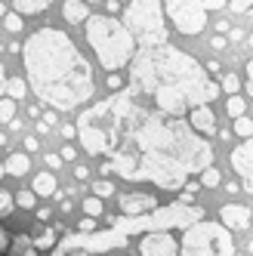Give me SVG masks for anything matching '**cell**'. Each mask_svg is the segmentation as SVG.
Listing matches in <instances>:
<instances>
[{
	"instance_id": "obj_50",
	"label": "cell",
	"mask_w": 253,
	"mask_h": 256,
	"mask_svg": "<svg viewBox=\"0 0 253 256\" xmlns=\"http://www.w3.org/2000/svg\"><path fill=\"white\" fill-rule=\"evenodd\" d=\"M247 250H250V256H253V241H250V247H247Z\"/></svg>"
},
{
	"instance_id": "obj_29",
	"label": "cell",
	"mask_w": 253,
	"mask_h": 256,
	"mask_svg": "<svg viewBox=\"0 0 253 256\" xmlns=\"http://www.w3.org/2000/svg\"><path fill=\"white\" fill-rule=\"evenodd\" d=\"M93 192H96V198H108V194H114V182L99 179V182H93Z\"/></svg>"
},
{
	"instance_id": "obj_30",
	"label": "cell",
	"mask_w": 253,
	"mask_h": 256,
	"mask_svg": "<svg viewBox=\"0 0 253 256\" xmlns=\"http://www.w3.org/2000/svg\"><path fill=\"white\" fill-rule=\"evenodd\" d=\"M16 204H19L22 210H34V204H38V194H31V192H22L19 198H12Z\"/></svg>"
},
{
	"instance_id": "obj_20",
	"label": "cell",
	"mask_w": 253,
	"mask_h": 256,
	"mask_svg": "<svg viewBox=\"0 0 253 256\" xmlns=\"http://www.w3.org/2000/svg\"><path fill=\"white\" fill-rule=\"evenodd\" d=\"M220 182H222V173L216 170L213 164H210V167H204V170H201V186H204V188H216V186H220Z\"/></svg>"
},
{
	"instance_id": "obj_15",
	"label": "cell",
	"mask_w": 253,
	"mask_h": 256,
	"mask_svg": "<svg viewBox=\"0 0 253 256\" xmlns=\"http://www.w3.org/2000/svg\"><path fill=\"white\" fill-rule=\"evenodd\" d=\"M31 194L52 198V194H56V176H52V173H38V176H34V186H31Z\"/></svg>"
},
{
	"instance_id": "obj_2",
	"label": "cell",
	"mask_w": 253,
	"mask_h": 256,
	"mask_svg": "<svg viewBox=\"0 0 253 256\" xmlns=\"http://www.w3.org/2000/svg\"><path fill=\"white\" fill-rule=\"evenodd\" d=\"M130 84L167 118H182L188 108L210 105L220 96V84H213L204 65L170 44L139 46L130 59Z\"/></svg>"
},
{
	"instance_id": "obj_36",
	"label": "cell",
	"mask_w": 253,
	"mask_h": 256,
	"mask_svg": "<svg viewBox=\"0 0 253 256\" xmlns=\"http://www.w3.org/2000/svg\"><path fill=\"white\" fill-rule=\"evenodd\" d=\"M44 160H46V167H50V170H59V167H62V158H59V154H46Z\"/></svg>"
},
{
	"instance_id": "obj_3",
	"label": "cell",
	"mask_w": 253,
	"mask_h": 256,
	"mask_svg": "<svg viewBox=\"0 0 253 256\" xmlns=\"http://www.w3.org/2000/svg\"><path fill=\"white\" fill-rule=\"evenodd\" d=\"M25 84L50 108L84 105L93 96V68L62 28H38L22 46Z\"/></svg>"
},
{
	"instance_id": "obj_1",
	"label": "cell",
	"mask_w": 253,
	"mask_h": 256,
	"mask_svg": "<svg viewBox=\"0 0 253 256\" xmlns=\"http://www.w3.org/2000/svg\"><path fill=\"white\" fill-rule=\"evenodd\" d=\"M114 173L130 182H154L179 192L192 173L213 164V145L182 118H167L154 108H136L120 148L112 152Z\"/></svg>"
},
{
	"instance_id": "obj_28",
	"label": "cell",
	"mask_w": 253,
	"mask_h": 256,
	"mask_svg": "<svg viewBox=\"0 0 253 256\" xmlns=\"http://www.w3.org/2000/svg\"><path fill=\"white\" fill-rule=\"evenodd\" d=\"M12 207H16V200H12V194H10V192H4V188H0V219H4V216H10V213H12Z\"/></svg>"
},
{
	"instance_id": "obj_23",
	"label": "cell",
	"mask_w": 253,
	"mask_h": 256,
	"mask_svg": "<svg viewBox=\"0 0 253 256\" xmlns=\"http://www.w3.org/2000/svg\"><path fill=\"white\" fill-rule=\"evenodd\" d=\"M232 133H238L241 139H250V136H253V120H250V118H234Z\"/></svg>"
},
{
	"instance_id": "obj_51",
	"label": "cell",
	"mask_w": 253,
	"mask_h": 256,
	"mask_svg": "<svg viewBox=\"0 0 253 256\" xmlns=\"http://www.w3.org/2000/svg\"><path fill=\"white\" fill-rule=\"evenodd\" d=\"M250 46H253V31H250Z\"/></svg>"
},
{
	"instance_id": "obj_32",
	"label": "cell",
	"mask_w": 253,
	"mask_h": 256,
	"mask_svg": "<svg viewBox=\"0 0 253 256\" xmlns=\"http://www.w3.org/2000/svg\"><path fill=\"white\" fill-rule=\"evenodd\" d=\"M232 12H250V6H253V0H228L226 4Z\"/></svg>"
},
{
	"instance_id": "obj_18",
	"label": "cell",
	"mask_w": 253,
	"mask_h": 256,
	"mask_svg": "<svg viewBox=\"0 0 253 256\" xmlns=\"http://www.w3.org/2000/svg\"><path fill=\"white\" fill-rule=\"evenodd\" d=\"M6 99H12V102H22L25 99V93H28V84L22 80V78H6Z\"/></svg>"
},
{
	"instance_id": "obj_26",
	"label": "cell",
	"mask_w": 253,
	"mask_h": 256,
	"mask_svg": "<svg viewBox=\"0 0 253 256\" xmlns=\"http://www.w3.org/2000/svg\"><path fill=\"white\" fill-rule=\"evenodd\" d=\"M105 86L112 90V93H120V90L126 86V80H124V74H120V71H108V78H105Z\"/></svg>"
},
{
	"instance_id": "obj_17",
	"label": "cell",
	"mask_w": 253,
	"mask_h": 256,
	"mask_svg": "<svg viewBox=\"0 0 253 256\" xmlns=\"http://www.w3.org/2000/svg\"><path fill=\"white\" fill-rule=\"evenodd\" d=\"M50 4H52V0H16L12 10L19 12V16H40Z\"/></svg>"
},
{
	"instance_id": "obj_44",
	"label": "cell",
	"mask_w": 253,
	"mask_h": 256,
	"mask_svg": "<svg viewBox=\"0 0 253 256\" xmlns=\"http://www.w3.org/2000/svg\"><path fill=\"white\" fill-rule=\"evenodd\" d=\"M62 136H65V139H74V136H78V130H74V126H68V124H65V130H62Z\"/></svg>"
},
{
	"instance_id": "obj_38",
	"label": "cell",
	"mask_w": 253,
	"mask_h": 256,
	"mask_svg": "<svg viewBox=\"0 0 253 256\" xmlns=\"http://www.w3.org/2000/svg\"><path fill=\"white\" fill-rule=\"evenodd\" d=\"M210 46H213V50H222V46H226V38H222V34H213Z\"/></svg>"
},
{
	"instance_id": "obj_34",
	"label": "cell",
	"mask_w": 253,
	"mask_h": 256,
	"mask_svg": "<svg viewBox=\"0 0 253 256\" xmlns=\"http://www.w3.org/2000/svg\"><path fill=\"white\" fill-rule=\"evenodd\" d=\"M241 84H244V86H247V93H250V96H253V59H250V62H247V71H244V80H241Z\"/></svg>"
},
{
	"instance_id": "obj_9",
	"label": "cell",
	"mask_w": 253,
	"mask_h": 256,
	"mask_svg": "<svg viewBox=\"0 0 253 256\" xmlns=\"http://www.w3.org/2000/svg\"><path fill=\"white\" fill-rule=\"evenodd\" d=\"M139 253L142 256H176L179 244L170 232H152L139 241Z\"/></svg>"
},
{
	"instance_id": "obj_24",
	"label": "cell",
	"mask_w": 253,
	"mask_h": 256,
	"mask_svg": "<svg viewBox=\"0 0 253 256\" xmlns=\"http://www.w3.org/2000/svg\"><path fill=\"white\" fill-rule=\"evenodd\" d=\"M4 25H6L10 34H22V28H25V22H22L19 12H6V16H4Z\"/></svg>"
},
{
	"instance_id": "obj_27",
	"label": "cell",
	"mask_w": 253,
	"mask_h": 256,
	"mask_svg": "<svg viewBox=\"0 0 253 256\" xmlns=\"http://www.w3.org/2000/svg\"><path fill=\"white\" fill-rule=\"evenodd\" d=\"M238 86H241V78L234 74V71H228V74H222V90L228 96H238Z\"/></svg>"
},
{
	"instance_id": "obj_42",
	"label": "cell",
	"mask_w": 253,
	"mask_h": 256,
	"mask_svg": "<svg viewBox=\"0 0 253 256\" xmlns=\"http://www.w3.org/2000/svg\"><path fill=\"white\" fill-rule=\"evenodd\" d=\"M216 31H220V34H228V31H232V25L222 19V22H216Z\"/></svg>"
},
{
	"instance_id": "obj_6",
	"label": "cell",
	"mask_w": 253,
	"mask_h": 256,
	"mask_svg": "<svg viewBox=\"0 0 253 256\" xmlns=\"http://www.w3.org/2000/svg\"><path fill=\"white\" fill-rule=\"evenodd\" d=\"M124 10V28L139 46H160L167 44V25H164V6L160 0H126Z\"/></svg>"
},
{
	"instance_id": "obj_12",
	"label": "cell",
	"mask_w": 253,
	"mask_h": 256,
	"mask_svg": "<svg viewBox=\"0 0 253 256\" xmlns=\"http://www.w3.org/2000/svg\"><path fill=\"white\" fill-rule=\"evenodd\" d=\"M232 167H234V173H238L241 179H247L250 186H253V136L250 139H244L238 148L232 152Z\"/></svg>"
},
{
	"instance_id": "obj_53",
	"label": "cell",
	"mask_w": 253,
	"mask_h": 256,
	"mask_svg": "<svg viewBox=\"0 0 253 256\" xmlns=\"http://www.w3.org/2000/svg\"><path fill=\"white\" fill-rule=\"evenodd\" d=\"M250 188H253V186H250Z\"/></svg>"
},
{
	"instance_id": "obj_25",
	"label": "cell",
	"mask_w": 253,
	"mask_h": 256,
	"mask_svg": "<svg viewBox=\"0 0 253 256\" xmlns=\"http://www.w3.org/2000/svg\"><path fill=\"white\" fill-rule=\"evenodd\" d=\"M12 118H16V102L0 96V124H10Z\"/></svg>"
},
{
	"instance_id": "obj_47",
	"label": "cell",
	"mask_w": 253,
	"mask_h": 256,
	"mask_svg": "<svg viewBox=\"0 0 253 256\" xmlns=\"http://www.w3.org/2000/svg\"><path fill=\"white\" fill-rule=\"evenodd\" d=\"M0 16H6V4H4V0H0Z\"/></svg>"
},
{
	"instance_id": "obj_39",
	"label": "cell",
	"mask_w": 253,
	"mask_h": 256,
	"mask_svg": "<svg viewBox=\"0 0 253 256\" xmlns=\"http://www.w3.org/2000/svg\"><path fill=\"white\" fill-rule=\"evenodd\" d=\"M4 90H6V68L0 62V96H4Z\"/></svg>"
},
{
	"instance_id": "obj_41",
	"label": "cell",
	"mask_w": 253,
	"mask_h": 256,
	"mask_svg": "<svg viewBox=\"0 0 253 256\" xmlns=\"http://www.w3.org/2000/svg\"><path fill=\"white\" fill-rule=\"evenodd\" d=\"M59 158H62V160H71V158H74V148H71V145H65V148L59 152Z\"/></svg>"
},
{
	"instance_id": "obj_33",
	"label": "cell",
	"mask_w": 253,
	"mask_h": 256,
	"mask_svg": "<svg viewBox=\"0 0 253 256\" xmlns=\"http://www.w3.org/2000/svg\"><path fill=\"white\" fill-rule=\"evenodd\" d=\"M78 232H84V234H90V232H96V219H93V216H84L80 222H78Z\"/></svg>"
},
{
	"instance_id": "obj_21",
	"label": "cell",
	"mask_w": 253,
	"mask_h": 256,
	"mask_svg": "<svg viewBox=\"0 0 253 256\" xmlns=\"http://www.w3.org/2000/svg\"><path fill=\"white\" fill-rule=\"evenodd\" d=\"M226 112H228V118L234 120V118H244V112H247V102L241 99V96H228V102H226Z\"/></svg>"
},
{
	"instance_id": "obj_49",
	"label": "cell",
	"mask_w": 253,
	"mask_h": 256,
	"mask_svg": "<svg viewBox=\"0 0 253 256\" xmlns=\"http://www.w3.org/2000/svg\"><path fill=\"white\" fill-rule=\"evenodd\" d=\"M4 173H6V170H4V160H0V176H4Z\"/></svg>"
},
{
	"instance_id": "obj_7",
	"label": "cell",
	"mask_w": 253,
	"mask_h": 256,
	"mask_svg": "<svg viewBox=\"0 0 253 256\" xmlns=\"http://www.w3.org/2000/svg\"><path fill=\"white\" fill-rule=\"evenodd\" d=\"M232 232L213 219H194L182 234V256H232Z\"/></svg>"
},
{
	"instance_id": "obj_16",
	"label": "cell",
	"mask_w": 253,
	"mask_h": 256,
	"mask_svg": "<svg viewBox=\"0 0 253 256\" xmlns=\"http://www.w3.org/2000/svg\"><path fill=\"white\" fill-rule=\"evenodd\" d=\"M4 170H6L10 176H25V173L31 170V158L16 152V154H10V158L4 160Z\"/></svg>"
},
{
	"instance_id": "obj_40",
	"label": "cell",
	"mask_w": 253,
	"mask_h": 256,
	"mask_svg": "<svg viewBox=\"0 0 253 256\" xmlns=\"http://www.w3.org/2000/svg\"><path fill=\"white\" fill-rule=\"evenodd\" d=\"M204 71H207V74H216V71H220V62H216V59H210V62L204 65Z\"/></svg>"
},
{
	"instance_id": "obj_46",
	"label": "cell",
	"mask_w": 253,
	"mask_h": 256,
	"mask_svg": "<svg viewBox=\"0 0 253 256\" xmlns=\"http://www.w3.org/2000/svg\"><path fill=\"white\" fill-rule=\"evenodd\" d=\"M74 176H78V179H86V176H90V170H86V167H78V170H74Z\"/></svg>"
},
{
	"instance_id": "obj_31",
	"label": "cell",
	"mask_w": 253,
	"mask_h": 256,
	"mask_svg": "<svg viewBox=\"0 0 253 256\" xmlns=\"http://www.w3.org/2000/svg\"><path fill=\"white\" fill-rule=\"evenodd\" d=\"M50 126H56V112H44V118H38V133H46Z\"/></svg>"
},
{
	"instance_id": "obj_13",
	"label": "cell",
	"mask_w": 253,
	"mask_h": 256,
	"mask_svg": "<svg viewBox=\"0 0 253 256\" xmlns=\"http://www.w3.org/2000/svg\"><path fill=\"white\" fill-rule=\"evenodd\" d=\"M188 126L194 133H201V136H213L216 133V118H213V108L207 105H198L188 112Z\"/></svg>"
},
{
	"instance_id": "obj_52",
	"label": "cell",
	"mask_w": 253,
	"mask_h": 256,
	"mask_svg": "<svg viewBox=\"0 0 253 256\" xmlns=\"http://www.w3.org/2000/svg\"><path fill=\"white\" fill-rule=\"evenodd\" d=\"M232 256H244V253H232Z\"/></svg>"
},
{
	"instance_id": "obj_43",
	"label": "cell",
	"mask_w": 253,
	"mask_h": 256,
	"mask_svg": "<svg viewBox=\"0 0 253 256\" xmlns=\"http://www.w3.org/2000/svg\"><path fill=\"white\" fill-rule=\"evenodd\" d=\"M105 10H108V12H118L120 4H118V0H105Z\"/></svg>"
},
{
	"instance_id": "obj_4",
	"label": "cell",
	"mask_w": 253,
	"mask_h": 256,
	"mask_svg": "<svg viewBox=\"0 0 253 256\" xmlns=\"http://www.w3.org/2000/svg\"><path fill=\"white\" fill-rule=\"evenodd\" d=\"M139 108L136 102V93H114L112 99H102L96 102L93 108L78 118V139L80 145L93 154V158H102V154H112L120 148V142L126 136V126H130V118Z\"/></svg>"
},
{
	"instance_id": "obj_22",
	"label": "cell",
	"mask_w": 253,
	"mask_h": 256,
	"mask_svg": "<svg viewBox=\"0 0 253 256\" xmlns=\"http://www.w3.org/2000/svg\"><path fill=\"white\" fill-rule=\"evenodd\" d=\"M80 207H84V213H86V216H93V219H99V216H102V198H96V194L90 198V194H86Z\"/></svg>"
},
{
	"instance_id": "obj_35",
	"label": "cell",
	"mask_w": 253,
	"mask_h": 256,
	"mask_svg": "<svg viewBox=\"0 0 253 256\" xmlns=\"http://www.w3.org/2000/svg\"><path fill=\"white\" fill-rule=\"evenodd\" d=\"M38 148H40V139H38V136H28V139H25V152L31 154V152H38Z\"/></svg>"
},
{
	"instance_id": "obj_19",
	"label": "cell",
	"mask_w": 253,
	"mask_h": 256,
	"mask_svg": "<svg viewBox=\"0 0 253 256\" xmlns=\"http://www.w3.org/2000/svg\"><path fill=\"white\" fill-rule=\"evenodd\" d=\"M56 241H59V228H44V232L34 238V241H28V244H31L34 250H50Z\"/></svg>"
},
{
	"instance_id": "obj_11",
	"label": "cell",
	"mask_w": 253,
	"mask_h": 256,
	"mask_svg": "<svg viewBox=\"0 0 253 256\" xmlns=\"http://www.w3.org/2000/svg\"><path fill=\"white\" fill-rule=\"evenodd\" d=\"M154 207H158V198L148 192H130L120 198V213H126V216H146Z\"/></svg>"
},
{
	"instance_id": "obj_10",
	"label": "cell",
	"mask_w": 253,
	"mask_h": 256,
	"mask_svg": "<svg viewBox=\"0 0 253 256\" xmlns=\"http://www.w3.org/2000/svg\"><path fill=\"white\" fill-rule=\"evenodd\" d=\"M220 219H222V226L228 232H247L253 226V213L244 204H226V207H220Z\"/></svg>"
},
{
	"instance_id": "obj_45",
	"label": "cell",
	"mask_w": 253,
	"mask_h": 256,
	"mask_svg": "<svg viewBox=\"0 0 253 256\" xmlns=\"http://www.w3.org/2000/svg\"><path fill=\"white\" fill-rule=\"evenodd\" d=\"M238 188H241L238 182H226V192H228V194H238Z\"/></svg>"
},
{
	"instance_id": "obj_14",
	"label": "cell",
	"mask_w": 253,
	"mask_h": 256,
	"mask_svg": "<svg viewBox=\"0 0 253 256\" xmlns=\"http://www.w3.org/2000/svg\"><path fill=\"white\" fill-rule=\"evenodd\" d=\"M86 16H90V6L84 4V0H65V6H62V19H65L68 25L84 22Z\"/></svg>"
},
{
	"instance_id": "obj_5",
	"label": "cell",
	"mask_w": 253,
	"mask_h": 256,
	"mask_svg": "<svg viewBox=\"0 0 253 256\" xmlns=\"http://www.w3.org/2000/svg\"><path fill=\"white\" fill-rule=\"evenodd\" d=\"M84 28H86L84 31L86 44L96 52V59L102 62L105 71H120L130 65L136 52V40L130 38V31L124 28L120 19H114V16H86Z\"/></svg>"
},
{
	"instance_id": "obj_48",
	"label": "cell",
	"mask_w": 253,
	"mask_h": 256,
	"mask_svg": "<svg viewBox=\"0 0 253 256\" xmlns=\"http://www.w3.org/2000/svg\"><path fill=\"white\" fill-rule=\"evenodd\" d=\"M84 4H86V6H90V4H102V0H84Z\"/></svg>"
},
{
	"instance_id": "obj_8",
	"label": "cell",
	"mask_w": 253,
	"mask_h": 256,
	"mask_svg": "<svg viewBox=\"0 0 253 256\" xmlns=\"http://www.w3.org/2000/svg\"><path fill=\"white\" fill-rule=\"evenodd\" d=\"M160 6H164L167 19L176 25V31L186 38H194L207 28V0H167Z\"/></svg>"
},
{
	"instance_id": "obj_37",
	"label": "cell",
	"mask_w": 253,
	"mask_h": 256,
	"mask_svg": "<svg viewBox=\"0 0 253 256\" xmlns=\"http://www.w3.org/2000/svg\"><path fill=\"white\" fill-rule=\"evenodd\" d=\"M99 173H102V179H108V176L114 173V164H112V160H102V167H99Z\"/></svg>"
}]
</instances>
